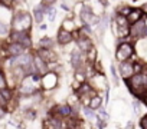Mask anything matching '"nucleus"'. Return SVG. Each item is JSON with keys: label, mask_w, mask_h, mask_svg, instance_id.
I'll return each instance as SVG.
<instances>
[{"label": "nucleus", "mask_w": 147, "mask_h": 129, "mask_svg": "<svg viewBox=\"0 0 147 129\" xmlns=\"http://www.w3.org/2000/svg\"><path fill=\"white\" fill-rule=\"evenodd\" d=\"M130 93L136 98V99H143L147 96V73H138V75H133L131 78H128L127 80H124Z\"/></svg>", "instance_id": "obj_1"}, {"label": "nucleus", "mask_w": 147, "mask_h": 129, "mask_svg": "<svg viewBox=\"0 0 147 129\" xmlns=\"http://www.w3.org/2000/svg\"><path fill=\"white\" fill-rule=\"evenodd\" d=\"M33 16L32 13L20 9H15L12 19H10V27L12 30H19V32H30L33 26Z\"/></svg>", "instance_id": "obj_2"}, {"label": "nucleus", "mask_w": 147, "mask_h": 129, "mask_svg": "<svg viewBox=\"0 0 147 129\" xmlns=\"http://www.w3.org/2000/svg\"><path fill=\"white\" fill-rule=\"evenodd\" d=\"M136 55V42L131 40H120L115 49V60L125 62V60H133Z\"/></svg>", "instance_id": "obj_3"}, {"label": "nucleus", "mask_w": 147, "mask_h": 129, "mask_svg": "<svg viewBox=\"0 0 147 129\" xmlns=\"http://www.w3.org/2000/svg\"><path fill=\"white\" fill-rule=\"evenodd\" d=\"M7 42H15L22 45L25 49L32 50L33 47V40L30 36V32H19V30H10V35L7 37Z\"/></svg>", "instance_id": "obj_4"}, {"label": "nucleus", "mask_w": 147, "mask_h": 129, "mask_svg": "<svg viewBox=\"0 0 147 129\" xmlns=\"http://www.w3.org/2000/svg\"><path fill=\"white\" fill-rule=\"evenodd\" d=\"M146 26H147V22L144 19L130 25V36L134 39V42L146 39Z\"/></svg>", "instance_id": "obj_5"}, {"label": "nucleus", "mask_w": 147, "mask_h": 129, "mask_svg": "<svg viewBox=\"0 0 147 129\" xmlns=\"http://www.w3.org/2000/svg\"><path fill=\"white\" fill-rule=\"evenodd\" d=\"M2 45H3V50H5V56H6V57L19 56V55H23V53L28 52V49H25L22 45L15 43V42H7V40H5Z\"/></svg>", "instance_id": "obj_6"}, {"label": "nucleus", "mask_w": 147, "mask_h": 129, "mask_svg": "<svg viewBox=\"0 0 147 129\" xmlns=\"http://www.w3.org/2000/svg\"><path fill=\"white\" fill-rule=\"evenodd\" d=\"M71 112H72V106L68 102H63V103L53 105V108L51 110V115H55V116H58L61 119H69L71 118Z\"/></svg>", "instance_id": "obj_7"}, {"label": "nucleus", "mask_w": 147, "mask_h": 129, "mask_svg": "<svg viewBox=\"0 0 147 129\" xmlns=\"http://www.w3.org/2000/svg\"><path fill=\"white\" fill-rule=\"evenodd\" d=\"M133 62L134 60H125V62H120L118 63L117 70H118V75L124 80H127L128 78H131L134 75V72H133Z\"/></svg>", "instance_id": "obj_8"}, {"label": "nucleus", "mask_w": 147, "mask_h": 129, "mask_svg": "<svg viewBox=\"0 0 147 129\" xmlns=\"http://www.w3.org/2000/svg\"><path fill=\"white\" fill-rule=\"evenodd\" d=\"M72 42H75V37H74V33L72 32H68L62 27H59L58 33H56V43L59 46H66Z\"/></svg>", "instance_id": "obj_9"}, {"label": "nucleus", "mask_w": 147, "mask_h": 129, "mask_svg": "<svg viewBox=\"0 0 147 129\" xmlns=\"http://www.w3.org/2000/svg\"><path fill=\"white\" fill-rule=\"evenodd\" d=\"M36 55H39L46 63H55L58 60V55L53 49H43V47H38L35 50Z\"/></svg>", "instance_id": "obj_10"}, {"label": "nucleus", "mask_w": 147, "mask_h": 129, "mask_svg": "<svg viewBox=\"0 0 147 129\" xmlns=\"http://www.w3.org/2000/svg\"><path fill=\"white\" fill-rule=\"evenodd\" d=\"M33 63H35V68H36V73H39V75H46L48 72H51L49 70V63H46L39 55H36L35 52H33Z\"/></svg>", "instance_id": "obj_11"}, {"label": "nucleus", "mask_w": 147, "mask_h": 129, "mask_svg": "<svg viewBox=\"0 0 147 129\" xmlns=\"http://www.w3.org/2000/svg\"><path fill=\"white\" fill-rule=\"evenodd\" d=\"M75 43H77V47L82 52V53H87L92 46H94V42L91 37H77L75 39Z\"/></svg>", "instance_id": "obj_12"}, {"label": "nucleus", "mask_w": 147, "mask_h": 129, "mask_svg": "<svg viewBox=\"0 0 147 129\" xmlns=\"http://www.w3.org/2000/svg\"><path fill=\"white\" fill-rule=\"evenodd\" d=\"M143 19H144V13H143L141 7H133L130 15L127 16V20H128L130 25H133V23H136L138 20H143Z\"/></svg>", "instance_id": "obj_13"}, {"label": "nucleus", "mask_w": 147, "mask_h": 129, "mask_svg": "<svg viewBox=\"0 0 147 129\" xmlns=\"http://www.w3.org/2000/svg\"><path fill=\"white\" fill-rule=\"evenodd\" d=\"M32 16H33V22H35L36 25H40V23H43V19H45L46 15H45L42 6H40V5H36V6L32 9Z\"/></svg>", "instance_id": "obj_14"}, {"label": "nucleus", "mask_w": 147, "mask_h": 129, "mask_svg": "<svg viewBox=\"0 0 147 129\" xmlns=\"http://www.w3.org/2000/svg\"><path fill=\"white\" fill-rule=\"evenodd\" d=\"M10 30H12L10 23H7L5 20H0V42L7 40V37L10 35Z\"/></svg>", "instance_id": "obj_15"}, {"label": "nucleus", "mask_w": 147, "mask_h": 129, "mask_svg": "<svg viewBox=\"0 0 147 129\" xmlns=\"http://www.w3.org/2000/svg\"><path fill=\"white\" fill-rule=\"evenodd\" d=\"M55 45H56V42L51 36H43L38 42V47H43V49H55Z\"/></svg>", "instance_id": "obj_16"}, {"label": "nucleus", "mask_w": 147, "mask_h": 129, "mask_svg": "<svg viewBox=\"0 0 147 129\" xmlns=\"http://www.w3.org/2000/svg\"><path fill=\"white\" fill-rule=\"evenodd\" d=\"M61 27H62V29H65V30H68V32H72V33H74V32H77V30H78V27H80V26L75 23L74 17H71V16H69V17H66V19L62 22Z\"/></svg>", "instance_id": "obj_17"}, {"label": "nucleus", "mask_w": 147, "mask_h": 129, "mask_svg": "<svg viewBox=\"0 0 147 129\" xmlns=\"http://www.w3.org/2000/svg\"><path fill=\"white\" fill-rule=\"evenodd\" d=\"M91 109H94V110H98L101 106H104V100H102V96L100 95V93H97L95 96H92L91 99H90V105H88Z\"/></svg>", "instance_id": "obj_18"}, {"label": "nucleus", "mask_w": 147, "mask_h": 129, "mask_svg": "<svg viewBox=\"0 0 147 129\" xmlns=\"http://www.w3.org/2000/svg\"><path fill=\"white\" fill-rule=\"evenodd\" d=\"M85 59H87V62L91 63V64H94V63L98 60V52H97V47H95V46H92V47L85 53Z\"/></svg>", "instance_id": "obj_19"}, {"label": "nucleus", "mask_w": 147, "mask_h": 129, "mask_svg": "<svg viewBox=\"0 0 147 129\" xmlns=\"http://www.w3.org/2000/svg\"><path fill=\"white\" fill-rule=\"evenodd\" d=\"M131 9H133V6H128L127 3H121L120 6H117V9H115V15H121V16L127 17V16L130 15Z\"/></svg>", "instance_id": "obj_20"}, {"label": "nucleus", "mask_w": 147, "mask_h": 129, "mask_svg": "<svg viewBox=\"0 0 147 129\" xmlns=\"http://www.w3.org/2000/svg\"><path fill=\"white\" fill-rule=\"evenodd\" d=\"M36 115H38V112H36V109L32 108V106H28V108L23 109V118H25L26 120H35V119H36Z\"/></svg>", "instance_id": "obj_21"}, {"label": "nucleus", "mask_w": 147, "mask_h": 129, "mask_svg": "<svg viewBox=\"0 0 147 129\" xmlns=\"http://www.w3.org/2000/svg\"><path fill=\"white\" fill-rule=\"evenodd\" d=\"M82 110H84V113H85V118H87L90 122L97 120V113H95V110H94V109H91L90 106H84V108H82Z\"/></svg>", "instance_id": "obj_22"}, {"label": "nucleus", "mask_w": 147, "mask_h": 129, "mask_svg": "<svg viewBox=\"0 0 147 129\" xmlns=\"http://www.w3.org/2000/svg\"><path fill=\"white\" fill-rule=\"evenodd\" d=\"M110 73H111V78H113L114 85L118 86V85H120V80H118V70H117V68H115L114 63H111V66H110Z\"/></svg>", "instance_id": "obj_23"}, {"label": "nucleus", "mask_w": 147, "mask_h": 129, "mask_svg": "<svg viewBox=\"0 0 147 129\" xmlns=\"http://www.w3.org/2000/svg\"><path fill=\"white\" fill-rule=\"evenodd\" d=\"M6 88H9L7 76H6L5 69H0V90H2V89H6Z\"/></svg>", "instance_id": "obj_24"}, {"label": "nucleus", "mask_w": 147, "mask_h": 129, "mask_svg": "<svg viewBox=\"0 0 147 129\" xmlns=\"http://www.w3.org/2000/svg\"><path fill=\"white\" fill-rule=\"evenodd\" d=\"M131 106H133V110H134L136 116H141V100L134 98V100H133Z\"/></svg>", "instance_id": "obj_25"}, {"label": "nucleus", "mask_w": 147, "mask_h": 129, "mask_svg": "<svg viewBox=\"0 0 147 129\" xmlns=\"http://www.w3.org/2000/svg\"><path fill=\"white\" fill-rule=\"evenodd\" d=\"M46 16H48V19H49V22H51V23H52V22H55V19H56V9H55V6H52V7L48 10Z\"/></svg>", "instance_id": "obj_26"}, {"label": "nucleus", "mask_w": 147, "mask_h": 129, "mask_svg": "<svg viewBox=\"0 0 147 129\" xmlns=\"http://www.w3.org/2000/svg\"><path fill=\"white\" fill-rule=\"evenodd\" d=\"M140 126H141V129H147V115H146V116H141V119H140Z\"/></svg>", "instance_id": "obj_27"}, {"label": "nucleus", "mask_w": 147, "mask_h": 129, "mask_svg": "<svg viewBox=\"0 0 147 129\" xmlns=\"http://www.w3.org/2000/svg\"><path fill=\"white\" fill-rule=\"evenodd\" d=\"M6 115H9V110L6 108H3V106H0V119H3Z\"/></svg>", "instance_id": "obj_28"}, {"label": "nucleus", "mask_w": 147, "mask_h": 129, "mask_svg": "<svg viewBox=\"0 0 147 129\" xmlns=\"http://www.w3.org/2000/svg\"><path fill=\"white\" fill-rule=\"evenodd\" d=\"M140 7H141V10H143V13H144V20H147V2L143 3Z\"/></svg>", "instance_id": "obj_29"}, {"label": "nucleus", "mask_w": 147, "mask_h": 129, "mask_svg": "<svg viewBox=\"0 0 147 129\" xmlns=\"http://www.w3.org/2000/svg\"><path fill=\"white\" fill-rule=\"evenodd\" d=\"M13 2H15L16 6H20V5H25L26 3V0H13Z\"/></svg>", "instance_id": "obj_30"}, {"label": "nucleus", "mask_w": 147, "mask_h": 129, "mask_svg": "<svg viewBox=\"0 0 147 129\" xmlns=\"http://www.w3.org/2000/svg\"><path fill=\"white\" fill-rule=\"evenodd\" d=\"M46 29H48V25H46V23H40V25H39V30H43V32H45Z\"/></svg>", "instance_id": "obj_31"}, {"label": "nucleus", "mask_w": 147, "mask_h": 129, "mask_svg": "<svg viewBox=\"0 0 147 129\" xmlns=\"http://www.w3.org/2000/svg\"><path fill=\"white\" fill-rule=\"evenodd\" d=\"M125 129H136V126L133 125V122H128V125H127V128Z\"/></svg>", "instance_id": "obj_32"}, {"label": "nucleus", "mask_w": 147, "mask_h": 129, "mask_svg": "<svg viewBox=\"0 0 147 129\" xmlns=\"http://www.w3.org/2000/svg\"><path fill=\"white\" fill-rule=\"evenodd\" d=\"M141 102H143V105L147 108V96H146V98H143V99H141Z\"/></svg>", "instance_id": "obj_33"}, {"label": "nucleus", "mask_w": 147, "mask_h": 129, "mask_svg": "<svg viewBox=\"0 0 147 129\" xmlns=\"http://www.w3.org/2000/svg\"><path fill=\"white\" fill-rule=\"evenodd\" d=\"M147 22V20H146ZM146 37H147V26H146Z\"/></svg>", "instance_id": "obj_34"}]
</instances>
